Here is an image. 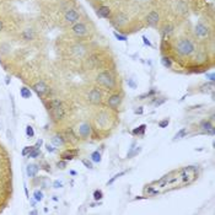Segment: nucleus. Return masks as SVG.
<instances>
[{
    "label": "nucleus",
    "mask_w": 215,
    "mask_h": 215,
    "mask_svg": "<svg viewBox=\"0 0 215 215\" xmlns=\"http://www.w3.org/2000/svg\"><path fill=\"white\" fill-rule=\"evenodd\" d=\"M194 44L189 38H181L176 43V52L182 57L191 55L194 52Z\"/></svg>",
    "instance_id": "obj_1"
},
{
    "label": "nucleus",
    "mask_w": 215,
    "mask_h": 215,
    "mask_svg": "<svg viewBox=\"0 0 215 215\" xmlns=\"http://www.w3.org/2000/svg\"><path fill=\"white\" fill-rule=\"evenodd\" d=\"M96 81L100 84V85L107 87V88H109V90L116 86V80H114L113 75L109 71H101L97 75Z\"/></svg>",
    "instance_id": "obj_2"
},
{
    "label": "nucleus",
    "mask_w": 215,
    "mask_h": 215,
    "mask_svg": "<svg viewBox=\"0 0 215 215\" xmlns=\"http://www.w3.org/2000/svg\"><path fill=\"white\" fill-rule=\"evenodd\" d=\"M194 33L198 38H205L209 33V30L203 22H198L194 27Z\"/></svg>",
    "instance_id": "obj_3"
},
{
    "label": "nucleus",
    "mask_w": 215,
    "mask_h": 215,
    "mask_svg": "<svg viewBox=\"0 0 215 215\" xmlns=\"http://www.w3.org/2000/svg\"><path fill=\"white\" fill-rule=\"evenodd\" d=\"M79 17H80V15H79V12L74 9H69L64 15L65 21L69 24H76L79 21Z\"/></svg>",
    "instance_id": "obj_4"
},
{
    "label": "nucleus",
    "mask_w": 215,
    "mask_h": 215,
    "mask_svg": "<svg viewBox=\"0 0 215 215\" xmlns=\"http://www.w3.org/2000/svg\"><path fill=\"white\" fill-rule=\"evenodd\" d=\"M73 32H74V35L79 36V37H81V36H85L87 33V27L86 25L84 22H76L74 26H73Z\"/></svg>",
    "instance_id": "obj_5"
},
{
    "label": "nucleus",
    "mask_w": 215,
    "mask_h": 215,
    "mask_svg": "<svg viewBox=\"0 0 215 215\" xmlns=\"http://www.w3.org/2000/svg\"><path fill=\"white\" fill-rule=\"evenodd\" d=\"M79 135L84 139H87L91 135V125L88 123H81L79 125Z\"/></svg>",
    "instance_id": "obj_6"
},
{
    "label": "nucleus",
    "mask_w": 215,
    "mask_h": 215,
    "mask_svg": "<svg viewBox=\"0 0 215 215\" xmlns=\"http://www.w3.org/2000/svg\"><path fill=\"white\" fill-rule=\"evenodd\" d=\"M101 92H100L98 88H92V90L88 92V101L92 104H98L101 102Z\"/></svg>",
    "instance_id": "obj_7"
},
{
    "label": "nucleus",
    "mask_w": 215,
    "mask_h": 215,
    "mask_svg": "<svg viewBox=\"0 0 215 215\" xmlns=\"http://www.w3.org/2000/svg\"><path fill=\"white\" fill-rule=\"evenodd\" d=\"M160 21V15L157 14V11L153 10V11H150L148 14V16H146V22H148L149 26H156L159 24Z\"/></svg>",
    "instance_id": "obj_8"
},
{
    "label": "nucleus",
    "mask_w": 215,
    "mask_h": 215,
    "mask_svg": "<svg viewBox=\"0 0 215 215\" xmlns=\"http://www.w3.org/2000/svg\"><path fill=\"white\" fill-rule=\"evenodd\" d=\"M50 114H52V118L54 120H60L63 117H64V108L62 106H58V107H52L50 108Z\"/></svg>",
    "instance_id": "obj_9"
},
{
    "label": "nucleus",
    "mask_w": 215,
    "mask_h": 215,
    "mask_svg": "<svg viewBox=\"0 0 215 215\" xmlns=\"http://www.w3.org/2000/svg\"><path fill=\"white\" fill-rule=\"evenodd\" d=\"M127 21H128L127 15L123 14V12H119V14H117L116 16H114V19H113V24L116 25V26H118V27H122L123 25L127 24Z\"/></svg>",
    "instance_id": "obj_10"
},
{
    "label": "nucleus",
    "mask_w": 215,
    "mask_h": 215,
    "mask_svg": "<svg viewBox=\"0 0 215 215\" xmlns=\"http://www.w3.org/2000/svg\"><path fill=\"white\" fill-rule=\"evenodd\" d=\"M33 90L36 91V93L37 95H39V96H42V95H44V93L48 91V86L46 85V84L43 82V81H39V82H36L35 85H33Z\"/></svg>",
    "instance_id": "obj_11"
},
{
    "label": "nucleus",
    "mask_w": 215,
    "mask_h": 215,
    "mask_svg": "<svg viewBox=\"0 0 215 215\" xmlns=\"http://www.w3.org/2000/svg\"><path fill=\"white\" fill-rule=\"evenodd\" d=\"M77 154H79V150L77 149H69V150H65L64 153H62L60 157H62V160H65V161L69 160L70 161V160L74 159Z\"/></svg>",
    "instance_id": "obj_12"
},
{
    "label": "nucleus",
    "mask_w": 215,
    "mask_h": 215,
    "mask_svg": "<svg viewBox=\"0 0 215 215\" xmlns=\"http://www.w3.org/2000/svg\"><path fill=\"white\" fill-rule=\"evenodd\" d=\"M119 103H120V96L119 95H112L111 97L108 98V101H107V104H108V107H111L113 109H116L118 106H119Z\"/></svg>",
    "instance_id": "obj_13"
},
{
    "label": "nucleus",
    "mask_w": 215,
    "mask_h": 215,
    "mask_svg": "<svg viewBox=\"0 0 215 215\" xmlns=\"http://www.w3.org/2000/svg\"><path fill=\"white\" fill-rule=\"evenodd\" d=\"M38 170H39V167H38L37 165H35V164H30V165H27V167H26V174H27L28 177L33 178L36 175H37Z\"/></svg>",
    "instance_id": "obj_14"
},
{
    "label": "nucleus",
    "mask_w": 215,
    "mask_h": 215,
    "mask_svg": "<svg viewBox=\"0 0 215 215\" xmlns=\"http://www.w3.org/2000/svg\"><path fill=\"white\" fill-rule=\"evenodd\" d=\"M97 15H98V17L108 19L109 15H111V10H109L108 6H100L97 9Z\"/></svg>",
    "instance_id": "obj_15"
},
{
    "label": "nucleus",
    "mask_w": 215,
    "mask_h": 215,
    "mask_svg": "<svg viewBox=\"0 0 215 215\" xmlns=\"http://www.w3.org/2000/svg\"><path fill=\"white\" fill-rule=\"evenodd\" d=\"M52 143H53L54 146H63L65 144V140L60 134H55V135H53V138H52Z\"/></svg>",
    "instance_id": "obj_16"
},
{
    "label": "nucleus",
    "mask_w": 215,
    "mask_h": 215,
    "mask_svg": "<svg viewBox=\"0 0 215 215\" xmlns=\"http://www.w3.org/2000/svg\"><path fill=\"white\" fill-rule=\"evenodd\" d=\"M141 151V148L140 146H137L135 148V144H133L132 146L129 148V151H128V154H127V157L128 159H130V157H133V156H137L139 153Z\"/></svg>",
    "instance_id": "obj_17"
},
{
    "label": "nucleus",
    "mask_w": 215,
    "mask_h": 215,
    "mask_svg": "<svg viewBox=\"0 0 215 215\" xmlns=\"http://www.w3.org/2000/svg\"><path fill=\"white\" fill-rule=\"evenodd\" d=\"M33 37H35L33 30L27 28V30H25L24 32H22V38H24L25 41H31V39H33Z\"/></svg>",
    "instance_id": "obj_18"
},
{
    "label": "nucleus",
    "mask_w": 215,
    "mask_h": 215,
    "mask_svg": "<svg viewBox=\"0 0 215 215\" xmlns=\"http://www.w3.org/2000/svg\"><path fill=\"white\" fill-rule=\"evenodd\" d=\"M20 95L22 98H31V95H32V92H31L30 88L27 87H21L20 88Z\"/></svg>",
    "instance_id": "obj_19"
},
{
    "label": "nucleus",
    "mask_w": 215,
    "mask_h": 215,
    "mask_svg": "<svg viewBox=\"0 0 215 215\" xmlns=\"http://www.w3.org/2000/svg\"><path fill=\"white\" fill-rule=\"evenodd\" d=\"M145 129H146V124H141V125H139L138 128H135L134 130H133V134L134 135H144V133H145Z\"/></svg>",
    "instance_id": "obj_20"
},
{
    "label": "nucleus",
    "mask_w": 215,
    "mask_h": 215,
    "mask_svg": "<svg viewBox=\"0 0 215 215\" xmlns=\"http://www.w3.org/2000/svg\"><path fill=\"white\" fill-rule=\"evenodd\" d=\"M172 32H174V26L167 25V26H165V27H164V30H162V36L166 37V36H170Z\"/></svg>",
    "instance_id": "obj_21"
},
{
    "label": "nucleus",
    "mask_w": 215,
    "mask_h": 215,
    "mask_svg": "<svg viewBox=\"0 0 215 215\" xmlns=\"http://www.w3.org/2000/svg\"><path fill=\"white\" fill-rule=\"evenodd\" d=\"M27 156L31 157V159H36V157H38L39 156V148H37V146H33L32 150L30 151V154Z\"/></svg>",
    "instance_id": "obj_22"
},
{
    "label": "nucleus",
    "mask_w": 215,
    "mask_h": 215,
    "mask_svg": "<svg viewBox=\"0 0 215 215\" xmlns=\"http://www.w3.org/2000/svg\"><path fill=\"white\" fill-rule=\"evenodd\" d=\"M161 63H162V65H164L165 68H169V69L172 66V62H171V59L169 58V57H162Z\"/></svg>",
    "instance_id": "obj_23"
},
{
    "label": "nucleus",
    "mask_w": 215,
    "mask_h": 215,
    "mask_svg": "<svg viewBox=\"0 0 215 215\" xmlns=\"http://www.w3.org/2000/svg\"><path fill=\"white\" fill-rule=\"evenodd\" d=\"M91 160H92V162H96V164L101 162V154H100L98 151H93L91 154Z\"/></svg>",
    "instance_id": "obj_24"
},
{
    "label": "nucleus",
    "mask_w": 215,
    "mask_h": 215,
    "mask_svg": "<svg viewBox=\"0 0 215 215\" xmlns=\"http://www.w3.org/2000/svg\"><path fill=\"white\" fill-rule=\"evenodd\" d=\"M124 175H125V171H122V172H119V174L114 175V176L111 178V180H109V181L107 182V186H111V185H113V183H114V181H116V180H118L119 177H122V176H124Z\"/></svg>",
    "instance_id": "obj_25"
},
{
    "label": "nucleus",
    "mask_w": 215,
    "mask_h": 215,
    "mask_svg": "<svg viewBox=\"0 0 215 215\" xmlns=\"http://www.w3.org/2000/svg\"><path fill=\"white\" fill-rule=\"evenodd\" d=\"M102 198H103V192L101 189H96L95 192H93V199H95L96 202L101 200Z\"/></svg>",
    "instance_id": "obj_26"
},
{
    "label": "nucleus",
    "mask_w": 215,
    "mask_h": 215,
    "mask_svg": "<svg viewBox=\"0 0 215 215\" xmlns=\"http://www.w3.org/2000/svg\"><path fill=\"white\" fill-rule=\"evenodd\" d=\"M212 127H213V124L209 122V120H203V122L200 123V128H202L203 130H205V132H207L208 129H210Z\"/></svg>",
    "instance_id": "obj_27"
},
{
    "label": "nucleus",
    "mask_w": 215,
    "mask_h": 215,
    "mask_svg": "<svg viewBox=\"0 0 215 215\" xmlns=\"http://www.w3.org/2000/svg\"><path fill=\"white\" fill-rule=\"evenodd\" d=\"M33 198H35L36 202H41L42 199H43V193H42V191H35Z\"/></svg>",
    "instance_id": "obj_28"
},
{
    "label": "nucleus",
    "mask_w": 215,
    "mask_h": 215,
    "mask_svg": "<svg viewBox=\"0 0 215 215\" xmlns=\"http://www.w3.org/2000/svg\"><path fill=\"white\" fill-rule=\"evenodd\" d=\"M187 134V128H182L180 132H177V134L175 135V140H177V139H181V138H183L185 135Z\"/></svg>",
    "instance_id": "obj_29"
},
{
    "label": "nucleus",
    "mask_w": 215,
    "mask_h": 215,
    "mask_svg": "<svg viewBox=\"0 0 215 215\" xmlns=\"http://www.w3.org/2000/svg\"><path fill=\"white\" fill-rule=\"evenodd\" d=\"M26 135H27L28 138H33L35 137V130H33V128L31 127V125H27V127H26Z\"/></svg>",
    "instance_id": "obj_30"
},
{
    "label": "nucleus",
    "mask_w": 215,
    "mask_h": 215,
    "mask_svg": "<svg viewBox=\"0 0 215 215\" xmlns=\"http://www.w3.org/2000/svg\"><path fill=\"white\" fill-rule=\"evenodd\" d=\"M48 106L52 108V107H58V106H62V101L60 100H52V101L49 102Z\"/></svg>",
    "instance_id": "obj_31"
},
{
    "label": "nucleus",
    "mask_w": 215,
    "mask_h": 215,
    "mask_svg": "<svg viewBox=\"0 0 215 215\" xmlns=\"http://www.w3.org/2000/svg\"><path fill=\"white\" fill-rule=\"evenodd\" d=\"M113 35H114V37H116L118 41H123V42H125L128 38H127V36H124V35H120V33H118V32H113Z\"/></svg>",
    "instance_id": "obj_32"
},
{
    "label": "nucleus",
    "mask_w": 215,
    "mask_h": 215,
    "mask_svg": "<svg viewBox=\"0 0 215 215\" xmlns=\"http://www.w3.org/2000/svg\"><path fill=\"white\" fill-rule=\"evenodd\" d=\"M169 123H170V120L169 119H162V120H160V122H159V127L160 128H166L167 127V125H169Z\"/></svg>",
    "instance_id": "obj_33"
},
{
    "label": "nucleus",
    "mask_w": 215,
    "mask_h": 215,
    "mask_svg": "<svg viewBox=\"0 0 215 215\" xmlns=\"http://www.w3.org/2000/svg\"><path fill=\"white\" fill-rule=\"evenodd\" d=\"M32 148L33 146H25L24 150H22V156H27L30 154V151L32 150Z\"/></svg>",
    "instance_id": "obj_34"
},
{
    "label": "nucleus",
    "mask_w": 215,
    "mask_h": 215,
    "mask_svg": "<svg viewBox=\"0 0 215 215\" xmlns=\"http://www.w3.org/2000/svg\"><path fill=\"white\" fill-rule=\"evenodd\" d=\"M57 167H58V169H60V170L65 169V167H66V161H65V160H62V161H59L58 164H57Z\"/></svg>",
    "instance_id": "obj_35"
},
{
    "label": "nucleus",
    "mask_w": 215,
    "mask_h": 215,
    "mask_svg": "<svg viewBox=\"0 0 215 215\" xmlns=\"http://www.w3.org/2000/svg\"><path fill=\"white\" fill-rule=\"evenodd\" d=\"M46 149H47L48 153H54V151H55V148L53 145H50V144H46Z\"/></svg>",
    "instance_id": "obj_36"
},
{
    "label": "nucleus",
    "mask_w": 215,
    "mask_h": 215,
    "mask_svg": "<svg viewBox=\"0 0 215 215\" xmlns=\"http://www.w3.org/2000/svg\"><path fill=\"white\" fill-rule=\"evenodd\" d=\"M82 164L84 165H85L86 167H87V169H93V166H92V162H90V161H87V160H82Z\"/></svg>",
    "instance_id": "obj_37"
},
{
    "label": "nucleus",
    "mask_w": 215,
    "mask_h": 215,
    "mask_svg": "<svg viewBox=\"0 0 215 215\" xmlns=\"http://www.w3.org/2000/svg\"><path fill=\"white\" fill-rule=\"evenodd\" d=\"M205 76H207V79H209V80H210L212 82L215 80V75H214V73H207Z\"/></svg>",
    "instance_id": "obj_38"
},
{
    "label": "nucleus",
    "mask_w": 215,
    "mask_h": 215,
    "mask_svg": "<svg viewBox=\"0 0 215 215\" xmlns=\"http://www.w3.org/2000/svg\"><path fill=\"white\" fill-rule=\"evenodd\" d=\"M128 86H130L132 88H137V84H135L132 79H128Z\"/></svg>",
    "instance_id": "obj_39"
},
{
    "label": "nucleus",
    "mask_w": 215,
    "mask_h": 215,
    "mask_svg": "<svg viewBox=\"0 0 215 215\" xmlns=\"http://www.w3.org/2000/svg\"><path fill=\"white\" fill-rule=\"evenodd\" d=\"M143 41H144V44L149 46V47H153V44H151V42L148 39V37H146V36H143Z\"/></svg>",
    "instance_id": "obj_40"
},
{
    "label": "nucleus",
    "mask_w": 215,
    "mask_h": 215,
    "mask_svg": "<svg viewBox=\"0 0 215 215\" xmlns=\"http://www.w3.org/2000/svg\"><path fill=\"white\" fill-rule=\"evenodd\" d=\"M53 187L54 188H62L63 187V183L60 181H54L53 182Z\"/></svg>",
    "instance_id": "obj_41"
},
{
    "label": "nucleus",
    "mask_w": 215,
    "mask_h": 215,
    "mask_svg": "<svg viewBox=\"0 0 215 215\" xmlns=\"http://www.w3.org/2000/svg\"><path fill=\"white\" fill-rule=\"evenodd\" d=\"M164 102H166V98H165V97H162V98L160 100V101H156V102H155V106H160V104H162Z\"/></svg>",
    "instance_id": "obj_42"
},
{
    "label": "nucleus",
    "mask_w": 215,
    "mask_h": 215,
    "mask_svg": "<svg viewBox=\"0 0 215 215\" xmlns=\"http://www.w3.org/2000/svg\"><path fill=\"white\" fill-rule=\"evenodd\" d=\"M214 132H215V129H214V127H212L210 129H208V130H207V134H209V135H214Z\"/></svg>",
    "instance_id": "obj_43"
},
{
    "label": "nucleus",
    "mask_w": 215,
    "mask_h": 215,
    "mask_svg": "<svg viewBox=\"0 0 215 215\" xmlns=\"http://www.w3.org/2000/svg\"><path fill=\"white\" fill-rule=\"evenodd\" d=\"M137 114H143V107H138V109H135Z\"/></svg>",
    "instance_id": "obj_44"
},
{
    "label": "nucleus",
    "mask_w": 215,
    "mask_h": 215,
    "mask_svg": "<svg viewBox=\"0 0 215 215\" xmlns=\"http://www.w3.org/2000/svg\"><path fill=\"white\" fill-rule=\"evenodd\" d=\"M43 144V140L42 139H39V140H37V143H36V146H37V148H39V146Z\"/></svg>",
    "instance_id": "obj_45"
},
{
    "label": "nucleus",
    "mask_w": 215,
    "mask_h": 215,
    "mask_svg": "<svg viewBox=\"0 0 215 215\" xmlns=\"http://www.w3.org/2000/svg\"><path fill=\"white\" fill-rule=\"evenodd\" d=\"M30 214H32V215H36V214H38L37 210H32V212H30Z\"/></svg>",
    "instance_id": "obj_46"
},
{
    "label": "nucleus",
    "mask_w": 215,
    "mask_h": 215,
    "mask_svg": "<svg viewBox=\"0 0 215 215\" xmlns=\"http://www.w3.org/2000/svg\"><path fill=\"white\" fill-rule=\"evenodd\" d=\"M3 30V22H1V20H0V31Z\"/></svg>",
    "instance_id": "obj_47"
}]
</instances>
